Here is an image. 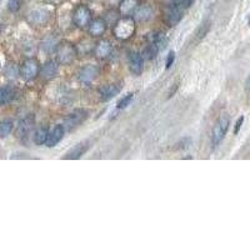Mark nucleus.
Instances as JSON below:
<instances>
[{
  "label": "nucleus",
  "instance_id": "nucleus-1",
  "mask_svg": "<svg viewBox=\"0 0 250 250\" xmlns=\"http://www.w3.org/2000/svg\"><path fill=\"white\" fill-rule=\"evenodd\" d=\"M135 31H137V20L133 17H122L113 25L114 37L123 42L133 38Z\"/></svg>",
  "mask_w": 250,
  "mask_h": 250
},
{
  "label": "nucleus",
  "instance_id": "nucleus-2",
  "mask_svg": "<svg viewBox=\"0 0 250 250\" xmlns=\"http://www.w3.org/2000/svg\"><path fill=\"white\" fill-rule=\"evenodd\" d=\"M229 126H230V117L228 114H223L222 117L218 118L211 131V145L214 149L218 148L220 143L224 140Z\"/></svg>",
  "mask_w": 250,
  "mask_h": 250
},
{
  "label": "nucleus",
  "instance_id": "nucleus-3",
  "mask_svg": "<svg viewBox=\"0 0 250 250\" xmlns=\"http://www.w3.org/2000/svg\"><path fill=\"white\" fill-rule=\"evenodd\" d=\"M55 55H57V62L62 65H69L71 62H74L75 58L78 55L77 48L71 43L68 42H62L59 44L57 51H55Z\"/></svg>",
  "mask_w": 250,
  "mask_h": 250
},
{
  "label": "nucleus",
  "instance_id": "nucleus-4",
  "mask_svg": "<svg viewBox=\"0 0 250 250\" xmlns=\"http://www.w3.org/2000/svg\"><path fill=\"white\" fill-rule=\"evenodd\" d=\"M88 117H89L88 110H85V109H77V110L71 111L70 114L66 115L62 125L65 126L66 130L71 131V130H74V129H77L78 126H80L83 123L88 119Z\"/></svg>",
  "mask_w": 250,
  "mask_h": 250
},
{
  "label": "nucleus",
  "instance_id": "nucleus-5",
  "mask_svg": "<svg viewBox=\"0 0 250 250\" xmlns=\"http://www.w3.org/2000/svg\"><path fill=\"white\" fill-rule=\"evenodd\" d=\"M35 126V117L33 114L30 115H26L23 119L19 120L17 125V129H15V135H17L18 139L25 140L26 138L31 134V131L34 130Z\"/></svg>",
  "mask_w": 250,
  "mask_h": 250
},
{
  "label": "nucleus",
  "instance_id": "nucleus-6",
  "mask_svg": "<svg viewBox=\"0 0 250 250\" xmlns=\"http://www.w3.org/2000/svg\"><path fill=\"white\" fill-rule=\"evenodd\" d=\"M91 21V12L86 5H79L73 13V23L77 28H85Z\"/></svg>",
  "mask_w": 250,
  "mask_h": 250
},
{
  "label": "nucleus",
  "instance_id": "nucleus-7",
  "mask_svg": "<svg viewBox=\"0 0 250 250\" xmlns=\"http://www.w3.org/2000/svg\"><path fill=\"white\" fill-rule=\"evenodd\" d=\"M40 71V66L35 59H26L20 66V77L25 82L34 80Z\"/></svg>",
  "mask_w": 250,
  "mask_h": 250
},
{
  "label": "nucleus",
  "instance_id": "nucleus-8",
  "mask_svg": "<svg viewBox=\"0 0 250 250\" xmlns=\"http://www.w3.org/2000/svg\"><path fill=\"white\" fill-rule=\"evenodd\" d=\"M99 73H100V68L95 64H88V65L83 66L82 69L79 70L78 73V80L83 84H91L94 80L97 79L99 77Z\"/></svg>",
  "mask_w": 250,
  "mask_h": 250
},
{
  "label": "nucleus",
  "instance_id": "nucleus-9",
  "mask_svg": "<svg viewBox=\"0 0 250 250\" xmlns=\"http://www.w3.org/2000/svg\"><path fill=\"white\" fill-rule=\"evenodd\" d=\"M128 65L131 74L139 77L143 73V69H144V57L138 51H129Z\"/></svg>",
  "mask_w": 250,
  "mask_h": 250
},
{
  "label": "nucleus",
  "instance_id": "nucleus-10",
  "mask_svg": "<svg viewBox=\"0 0 250 250\" xmlns=\"http://www.w3.org/2000/svg\"><path fill=\"white\" fill-rule=\"evenodd\" d=\"M49 19H50V14L44 9H35L28 14V21L34 26H44L48 24Z\"/></svg>",
  "mask_w": 250,
  "mask_h": 250
},
{
  "label": "nucleus",
  "instance_id": "nucleus-11",
  "mask_svg": "<svg viewBox=\"0 0 250 250\" xmlns=\"http://www.w3.org/2000/svg\"><path fill=\"white\" fill-rule=\"evenodd\" d=\"M123 84L122 83H111V84H108V85L103 86L99 90V97L102 102H109L113 98H115L118 94L122 91Z\"/></svg>",
  "mask_w": 250,
  "mask_h": 250
},
{
  "label": "nucleus",
  "instance_id": "nucleus-12",
  "mask_svg": "<svg viewBox=\"0 0 250 250\" xmlns=\"http://www.w3.org/2000/svg\"><path fill=\"white\" fill-rule=\"evenodd\" d=\"M91 146V143L89 140H85V142H82V143H78L77 145H74L68 153L65 154L64 156V159H68V160H77L79 158H82L86 151L90 149Z\"/></svg>",
  "mask_w": 250,
  "mask_h": 250
},
{
  "label": "nucleus",
  "instance_id": "nucleus-13",
  "mask_svg": "<svg viewBox=\"0 0 250 250\" xmlns=\"http://www.w3.org/2000/svg\"><path fill=\"white\" fill-rule=\"evenodd\" d=\"M184 17V10L178 9L173 5H169L165 10V21L169 26H175L180 23V20Z\"/></svg>",
  "mask_w": 250,
  "mask_h": 250
},
{
  "label": "nucleus",
  "instance_id": "nucleus-14",
  "mask_svg": "<svg viewBox=\"0 0 250 250\" xmlns=\"http://www.w3.org/2000/svg\"><path fill=\"white\" fill-rule=\"evenodd\" d=\"M65 126L62 124H58L55 125L53 130L49 133V138H48V142H46V146L48 148H54L55 145L59 144L60 142L64 138V134H65Z\"/></svg>",
  "mask_w": 250,
  "mask_h": 250
},
{
  "label": "nucleus",
  "instance_id": "nucleus-15",
  "mask_svg": "<svg viewBox=\"0 0 250 250\" xmlns=\"http://www.w3.org/2000/svg\"><path fill=\"white\" fill-rule=\"evenodd\" d=\"M59 62H53V60H49V62H44L42 68H40V77L45 80H50L53 78L57 77L58 70H59Z\"/></svg>",
  "mask_w": 250,
  "mask_h": 250
},
{
  "label": "nucleus",
  "instance_id": "nucleus-16",
  "mask_svg": "<svg viewBox=\"0 0 250 250\" xmlns=\"http://www.w3.org/2000/svg\"><path fill=\"white\" fill-rule=\"evenodd\" d=\"M113 53V44L109 40H100L94 48V54L99 59H106Z\"/></svg>",
  "mask_w": 250,
  "mask_h": 250
},
{
  "label": "nucleus",
  "instance_id": "nucleus-17",
  "mask_svg": "<svg viewBox=\"0 0 250 250\" xmlns=\"http://www.w3.org/2000/svg\"><path fill=\"white\" fill-rule=\"evenodd\" d=\"M106 26H108V23L105 21V19L97 18V19L91 20L90 24H89V34L95 38L102 37L105 33Z\"/></svg>",
  "mask_w": 250,
  "mask_h": 250
},
{
  "label": "nucleus",
  "instance_id": "nucleus-18",
  "mask_svg": "<svg viewBox=\"0 0 250 250\" xmlns=\"http://www.w3.org/2000/svg\"><path fill=\"white\" fill-rule=\"evenodd\" d=\"M154 9L150 4H142L137 8L135 13H134L133 18L137 21H148L153 18Z\"/></svg>",
  "mask_w": 250,
  "mask_h": 250
},
{
  "label": "nucleus",
  "instance_id": "nucleus-19",
  "mask_svg": "<svg viewBox=\"0 0 250 250\" xmlns=\"http://www.w3.org/2000/svg\"><path fill=\"white\" fill-rule=\"evenodd\" d=\"M139 6L138 0H122L119 4V13L122 17H131Z\"/></svg>",
  "mask_w": 250,
  "mask_h": 250
},
{
  "label": "nucleus",
  "instance_id": "nucleus-20",
  "mask_svg": "<svg viewBox=\"0 0 250 250\" xmlns=\"http://www.w3.org/2000/svg\"><path fill=\"white\" fill-rule=\"evenodd\" d=\"M169 39L168 37L162 33V31H156V33H153L151 34V44L156 46V48L159 49V51L164 50L167 46H168Z\"/></svg>",
  "mask_w": 250,
  "mask_h": 250
},
{
  "label": "nucleus",
  "instance_id": "nucleus-21",
  "mask_svg": "<svg viewBox=\"0 0 250 250\" xmlns=\"http://www.w3.org/2000/svg\"><path fill=\"white\" fill-rule=\"evenodd\" d=\"M14 95L15 89L12 85H3V88L0 90V104L6 105L8 103H10L14 99Z\"/></svg>",
  "mask_w": 250,
  "mask_h": 250
},
{
  "label": "nucleus",
  "instance_id": "nucleus-22",
  "mask_svg": "<svg viewBox=\"0 0 250 250\" xmlns=\"http://www.w3.org/2000/svg\"><path fill=\"white\" fill-rule=\"evenodd\" d=\"M59 44L60 43L58 42L57 38L53 37V35H48V37L42 42V48H43V50L45 51V53H55L58 46H59Z\"/></svg>",
  "mask_w": 250,
  "mask_h": 250
},
{
  "label": "nucleus",
  "instance_id": "nucleus-23",
  "mask_svg": "<svg viewBox=\"0 0 250 250\" xmlns=\"http://www.w3.org/2000/svg\"><path fill=\"white\" fill-rule=\"evenodd\" d=\"M34 138V143L37 145H44L46 144L49 138V130L46 128H39L33 135Z\"/></svg>",
  "mask_w": 250,
  "mask_h": 250
},
{
  "label": "nucleus",
  "instance_id": "nucleus-24",
  "mask_svg": "<svg viewBox=\"0 0 250 250\" xmlns=\"http://www.w3.org/2000/svg\"><path fill=\"white\" fill-rule=\"evenodd\" d=\"M14 129V123L12 119H4L3 122L0 123V137L5 139L6 137L10 135V133Z\"/></svg>",
  "mask_w": 250,
  "mask_h": 250
},
{
  "label": "nucleus",
  "instance_id": "nucleus-25",
  "mask_svg": "<svg viewBox=\"0 0 250 250\" xmlns=\"http://www.w3.org/2000/svg\"><path fill=\"white\" fill-rule=\"evenodd\" d=\"M158 53H159V49L156 48L154 44L150 43L148 46H146V48L144 49V51L142 53V55L145 58V59L153 60V59H155V57Z\"/></svg>",
  "mask_w": 250,
  "mask_h": 250
},
{
  "label": "nucleus",
  "instance_id": "nucleus-26",
  "mask_svg": "<svg viewBox=\"0 0 250 250\" xmlns=\"http://www.w3.org/2000/svg\"><path fill=\"white\" fill-rule=\"evenodd\" d=\"M194 1H195V0H173L170 5L175 6V8L178 9H182V10H184L185 12L187 9H189L191 5H193Z\"/></svg>",
  "mask_w": 250,
  "mask_h": 250
},
{
  "label": "nucleus",
  "instance_id": "nucleus-27",
  "mask_svg": "<svg viewBox=\"0 0 250 250\" xmlns=\"http://www.w3.org/2000/svg\"><path fill=\"white\" fill-rule=\"evenodd\" d=\"M133 98H134L133 93H129V94H126V95H124V97H123L122 99L118 102L117 108L120 109V110H122V109H125L128 105H130V103H131V100H133Z\"/></svg>",
  "mask_w": 250,
  "mask_h": 250
},
{
  "label": "nucleus",
  "instance_id": "nucleus-28",
  "mask_svg": "<svg viewBox=\"0 0 250 250\" xmlns=\"http://www.w3.org/2000/svg\"><path fill=\"white\" fill-rule=\"evenodd\" d=\"M18 74H20V69H18L17 66L14 65V64H9L8 65V68L5 69V75L8 78H14V77H17Z\"/></svg>",
  "mask_w": 250,
  "mask_h": 250
},
{
  "label": "nucleus",
  "instance_id": "nucleus-29",
  "mask_svg": "<svg viewBox=\"0 0 250 250\" xmlns=\"http://www.w3.org/2000/svg\"><path fill=\"white\" fill-rule=\"evenodd\" d=\"M20 6H21V0H9V3H8L9 12L17 13L20 9Z\"/></svg>",
  "mask_w": 250,
  "mask_h": 250
},
{
  "label": "nucleus",
  "instance_id": "nucleus-30",
  "mask_svg": "<svg viewBox=\"0 0 250 250\" xmlns=\"http://www.w3.org/2000/svg\"><path fill=\"white\" fill-rule=\"evenodd\" d=\"M174 60H175V53L171 50L170 53L168 54V57H167V62H165V68H167V69L170 68V66L174 64Z\"/></svg>",
  "mask_w": 250,
  "mask_h": 250
},
{
  "label": "nucleus",
  "instance_id": "nucleus-31",
  "mask_svg": "<svg viewBox=\"0 0 250 250\" xmlns=\"http://www.w3.org/2000/svg\"><path fill=\"white\" fill-rule=\"evenodd\" d=\"M243 123H244V117H240L238 120H236V124H235V128H234V134H238L239 130H240V128H242Z\"/></svg>",
  "mask_w": 250,
  "mask_h": 250
},
{
  "label": "nucleus",
  "instance_id": "nucleus-32",
  "mask_svg": "<svg viewBox=\"0 0 250 250\" xmlns=\"http://www.w3.org/2000/svg\"><path fill=\"white\" fill-rule=\"evenodd\" d=\"M48 3L50 4H54V5H58V4H60L62 1V0H46Z\"/></svg>",
  "mask_w": 250,
  "mask_h": 250
},
{
  "label": "nucleus",
  "instance_id": "nucleus-33",
  "mask_svg": "<svg viewBox=\"0 0 250 250\" xmlns=\"http://www.w3.org/2000/svg\"><path fill=\"white\" fill-rule=\"evenodd\" d=\"M247 89L250 91V77H249V79H248V82H247Z\"/></svg>",
  "mask_w": 250,
  "mask_h": 250
},
{
  "label": "nucleus",
  "instance_id": "nucleus-34",
  "mask_svg": "<svg viewBox=\"0 0 250 250\" xmlns=\"http://www.w3.org/2000/svg\"><path fill=\"white\" fill-rule=\"evenodd\" d=\"M249 25H250V18H249Z\"/></svg>",
  "mask_w": 250,
  "mask_h": 250
}]
</instances>
